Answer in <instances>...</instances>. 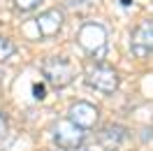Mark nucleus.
I'll use <instances>...</instances> for the list:
<instances>
[{"label":"nucleus","mask_w":153,"mask_h":151,"mask_svg":"<svg viewBox=\"0 0 153 151\" xmlns=\"http://www.w3.org/2000/svg\"><path fill=\"white\" fill-rule=\"evenodd\" d=\"M42 75L51 86L56 88H65L67 84H72L76 77V67L67 61V58H60V56H53V58H47L44 65H42Z\"/></svg>","instance_id":"f257e3e1"},{"label":"nucleus","mask_w":153,"mask_h":151,"mask_svg":"<svg viewBox=\"0 0 153 151\" xmlns=\"http://www.w3.org/2000/svg\"><path fill=\"white\" fill-rule=\"evenodd\" d=\"M76 42L79 47L84 49L91 56H100L107 49V28L102 23H95V21H88L84 23L79 33H76Z\"/></svg>","instance_id":"f03ea898"},{"label":"nucleus","mask_w":153,"mask_h":151,"mask_svg":"<svg viewBox=\"0 0 153 151\" xmlns=\"http://www.w3.org/2000/svg\"><path fill=\"white\" fill-rule=\"evenodd\" d=\"M86 84L91 86V88L100 91V93H114L116 88H118V84H121V79H118V75H116L114 67H109V65H95V67L88 70Z\"/></svg>","instance_id":"7ed1b4c3"},{"label":"nucleus","mask_w":153,"mask_h":151,"mask_svg":"<svg viewBox=\"0 0 153 151\" xmlns=\"http://www.w3.org/2000/svg\"><path fill=\"white\" fill-rule=\"evenodd\" d=\"M84 137H86V132L81 128H76L74 123L67 121V119H63V121H58L53 126V140H56V144L60 149H67V151L79 149L84 144Z\"/></svg>","instance_id":"20e7f679"},{"label":"nucleus","mask_w":153,"mask_h":151,"mask_svg":"<svg viewBox=\"0 0 153 151\" xmlns=\"http://www.w3.org/2000/svg\"><path fill=\"white\" fill-rule=\"evenodd\" d=\"M130 49L137 58H146L153 54V21H142L137 28L132 30V40H130Z\"/></svg>","instance_id":"39448f33"},{"label":"nucleus","mask_w":153,"mask_h":151,"mask_svg":"<svg viewBox=\"0 0 153 151\" xmlns=\"http://www.w3.org/2000/svg\"><path fill=\"white\" fill-rule=\"evenodd\" d=\"M97 119H100V112H97L95 105L86 102V100H79L70 107V116H67V121H72L76 128H81V130H91V128H95Z\"/></svg>","instance_id":"423d86ee"},{"label":"nucleus","mask_w":153,"mask_h":151,"mask_svg":"<svg viewBox=\"0 0 153 151\" xmlns=\"http://www.w3.org/2000/svg\"><path fill=\"white\" fill-rule=\"evenodd\" d=\"M35 23H37V30H39L42 37H53V35L60 33L63 23H65V16H63V12L58 10V7H51V10L42 12L37 19H35Z\"/></svg>","instance_id":"0eeeda50"},{"label":"nucleus","mask_w":153,"mask_h":151,"mask_svg":"<svg viewBox=\"0 0 153 151\" xmlns=\"http://www.w3.org/2000/svg\"><path fill=\"white\" fill-rule=\"evenodd\" d=\"M97 142H100V147H105L107 151L121 149L125 142H128V128L118 126V123H109V126H105V128L100 130Z\"/></svg>","instance_id":"6e6552de"},{"label":"nucleus","mask_w":153,"mask_h":151,"mask_svg":"<svg viewBox=\"0 0 153 151\" xmlns=\"http://www.w3.org/2000/svg\"><path fill=\"white\" fill-rule=\"evenodd\" d=\"M14 51H16L14 42H12L10 37H2V35H0V63H2V61H7Z\"/></svg>","instance_id":"1a4fd4ad"},{"label":"nucleus","mask_w":153,"mask_h":151,"mask_svg":"<svg viewBox=\"0 0 153 151\" xmlns=\"http://www.w3.org/2000/svg\"><path fill=\"white\" fill-rule=\"evenodd\" d=\"M44 0H14V5H16V10L21 12H30V10H35V7H39Z\"/></svg>","instance_id":"9d476101"},{"label":"nucleus","mask_w":153,"mask_h":151,"mask_svg":"<svg viewBox=\"0 0 153 151\" xmlns=\"http://www.w3.org/2000/svg\"><path fill=\"white\" fill-rule=\"evenodd\" d=\"M70 7H74V10H86V7H91L93 5V0H65Z\"/></svg>","instance_id":"9b49d317"},{"label":"nucleus","mask_w":153,"mask_h":151,"mask_svg":"<svg viewBox=\"0 0 153 151\" xmlns=\"http://www.w3.org/2000/svg\"><path fill=\"white\" fill-rule=\"evenodd\" d=\"M33 95H35V100H44V95H47L44 86L42 84H33Z\"/></svg>","instance_id":"f8f14e48"},{"label":"nucleus","mask_w":153,"mask_h":151,"mask_svg":"<svg viewBox=\"0 0 153 151\" xmlns=\"http://www.w3.org/2000/svg\"><path fill=\"white\" fill-rule=\"evenodd\" d=\"M5 132H7V114L0 112V137H5Z\"/></svg>","instance_id":"ddd939ff"}]
</instances>
